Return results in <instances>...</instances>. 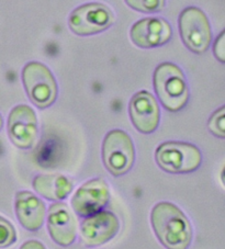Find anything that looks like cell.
Returning <instances> with one entry per match:
<instances>
[{
    "mask_svg": "<svg viewBox=\"0 0 225 249\" xmlns=\"http://www.w3.org/2000/svg\"><path fill=\"white\" fill-rule=\"evenodd\" d=\"M150 224L164 247L188 249L192 242V227L181 210L170 202H159L150 212Z\"/></svg>",
    "mask_w": 225,
    "mask_h": 249,
    "instance_id": "obj_1",
    "label": "cell"
},
{
    "mask_svg": "<svg viewBox=\"0 0 225 249\" xmlns=\"http://www.w3.org/2000/svg\"><path fill=\"white\" fill-rule=\"evenodd\" d=\"M154 89L164 108L170 112L184 109L189 100V89L184 72L175 64L166 62L156 67L153 76Z\"/></svg>",
    "mask_w": 225,
    "mask_h": 249,
    "instance_id": "obj_2",
    "label": "cell"
},
{
    "mask_svg": "<svg viewBox=\"0 0 225 249\" xmlns=\"http://www.w3.org/2000/svg\"><path fill=\"white\" fill-rule=\"evenodd\" d=\"M159 168L168 174H190L202 162L201 152L197 146L185 142H165L155 152Z\"/></svg>",
    "mask_w": 225,
    "mask_h": 249,
    "instance_id": "obj_3",
    "label": "cell"
},
{
    "mask_svg": "<svg viewBox=\"0 0 225 249\" xmlns=\"http://www.w3.org/2000/svg\"><path fill=\"white\" fill-rule=\"evenodd\" d=\"M22 83L30 101L38 109H46L56 101L57 83L52 71L40 62H30L22 70Z\"/></svg>",
    "mask_w": 225,
    "mask_h": 249,
    "instance_id": "obj_4",
    "label": "cell"
},
{
    "mask_svg": "<svg viewBox=\"0 0 225 249\" xmlns=\"http://www.w3.org/2000/svg\"><path fill=\"white\" fill-rule=\"evenodd\" d=\"M102 160L106 169L114 177L128 174L135 160V148L127 132L112 130L102 143Z\"/></svg>",
    "mask_w": 225,
    "mask_h": 249,
    "instance_id": "obj_5",
    "label": "cell"
},
{
    "mask_svg": "<svg viewBox=\"0 0 225 249\" xmlns=\"http://www.w3.org/2000/svg\"><path fill=\"white\" fill-rule=\"evenodd\" d=\"M179 33L185 46L194 54L206 52L212 41L209 19L197 7H187L178 19Z\"/></svg>",
    "mask_w": 225,
    "mask_h": 249,
    "instance_id": "obj_6",
    "label": "cell"
},
{
    "mask_svg": "<svg viewBox=\"0 0 225 249\" xmlns=\"http://www.w3.org/2000/svg\"><path fill=\"white\" fill-rule=\"evenodd\" d=\"M114 21V15L109 7L103 3L90 2L72 11L68 27L76 36H89L106 31L113 25Z\"/></svg>",
    "mask_w": 225,
    "mask_h": 249,
    "instance_id": "obj_7",
    "label": "cell"
},
{
    "mask_svg": "<svg viewBox=\"0 0 225 249\" xmlns=\"http://www.w3.org/2000/svg\"><path fill=\"white\" fill-rule=\"evenodd\" d=\"M110 200L109 186L102 178H94L78 188L72 199V208L77 215L88 217L102 211Z\"/></svg>",
    "mask_w": 225,
    "mask_h": 249,
    "instance_id": "obj_8",
    "label": "cell"
},
{
    "mask_svg": "<svg viewBox=\"0 0 225 249\" xmlns=\"http://www.w3.org/2000/svg\"><path fill=\"white\" fill-rule=\"evenodd\" d=\"M8 136L18 148L29 149L38 135V119L34 110L27 105H19L10 111L7 122Z\"/></svg>",
    "mask_w": 225,
    "mask_h": 249,
    "instance_id": "obj_9",
    "label": "cell"
},
{
    "mask_svg": "<svg viewBox=\"0 0 225 249\" xmlns=\"http://www.w3.org/2000/svg\"><path fill=\"white\" fill-rule=\"evenodd\" d=\"M120 231V222L114 213L100 211L86 217L80 224L81 242L87 247H99L110 242Z\"/></svg>",
    "mask_w": 225,
    "mask_h": 249,
    "instance_id": "obj_10",
    "label": "cell"
},
{
    "mask_svg": "<svg viewBox=\"0 0 225 249\" xmlns=\"http://www.w3.org/2000/svg\"><path fill=\"white\" fill-rule=\"evenodd\" d=\"M172 36V30L168 21L163 18L150 17L138 20L130 31L134 45L141 49H153L166 44Z\"/></svg>",
    "mask_w": 225,
    "mask_h": 249,
    "instance_id": "obj_11",
    "label": "cell"
},
{
    "mask_svg": "<svg viewBox=\"0 0 225 249\" xmlns=\"http://www.w3.org/2000/svg\"><path fill=\"white\" fill-rule=\"evenodd\" d=\"M129 113L134 127L143 134H150L156 131L159 125V106L153 94L145 90L136 92L131 98Z\"/></svg>",
    "mask_w": 225,
    "mask_h": 249,
    "instance_id": "obj_12",
    "label": "cell"
},
{
    "mask_svg": "<svg viewBox=\"0 0 225 249\" xmlns=\"http://www.w3.org/2000/svg\"><path fill=\"white\" fill-rule=\"evenodd\" d=\"M47 231L53 242L62 247H67L75 242L77 224L74 214L67 204L56 202L49 209Z\"/></svg>",
    "mask_w": 225,
    "mask_h": 249,
    "instance_id": "obj_13",
    "label": "cell"
},
{
    "mask_svg": "<svg viewBox=\"0 0 225 249\" xmlns=\"http://www.w3.org/2000/svg\"><path fill=\"white\" fill-rule=\"evenodd\" d=\"M15 210L21 226L27 231H38L44 223L46 212L45 204L32 192H17Z\"/></svg>",
    "mask_w": 225,
    "mask_h": 249,
    "instance_id": "obj_14",
    "label": "cell"
},
{
    "mask_svg": "<svg viewBox=\"0 0 225 249\" xmlns=\"http://www.w3.org/2000/svg\"><path fill=\"white\" fill-rule=\"evenodd\" d=\"M73 182L66 176L60 174L38 175L33 179V189L49 201L66 199L73 191Z\"/></svg>",
    "mask_w": 225,
    "mask_h": 249,
    "instance_id": "obj_15",
    "label": "cell"
},
{
    "mask_svg": "<svg viewBox=\"0 0 225 249\" xmlns=\"http://www.w3.org/2000/svg\"><path fill=\"white\" fill-rule=\"evenodd\" d=\"M125 3L132 9L143 12V14H154L165 8L166 2L162 0H128Z\"/></svg>",
    "mask_w": 225,
    "mask_h": 249,
    "instance_id": "obj_16",
    "label": "cell"
},
{
    "mask_svg": "<svg viewBox=\"0 0 225 249\" xmlns=\"http://www.w3.org/2000/svg\"><path fill=\"white\" fill-rule=\"evenodd\" d=\"M17 242V231L14 225L0 215V249L10 247Z\"/></svg>",
    "mask_w": 225,
    "mask_h": 249,
    "instance_id": "obj_17",
    "label": "cell"
},
{
    "mask_svg": "<svg viewBox=\"0 0 225 249\" xmlns=\"http://www.w3.org/2000/svg\"><path fill=\"white\" fill-rule=\"evenodd\" d=\"M224 106L220 107L215 110L207 121V128L214 136L219 139H224L225 130H224Z\"/></svg>",
    "mask_w": 225,
    "mask_h": 249,
    "instance_id": "obj_18",
    "label": "cell"
},
{
    "mask_svg": "<svg viewBox=\"0 0 225 249\" xmlns=\"http://www.w3.org/2000/svg\"><path fill=\"white\" fill-rule=\"evenodd\" d=\"M213 53L216 59L221 63L225 62V50H224V31L221 32L220 36L216 37L213 45Z\"/></svg>",
    "mask_w": 225,
    "mask_h": 249,
    "instance_id": "obj_19",
    "label": "cell"
},
{
    "mask_svg": "<svg viewBox=\"0 0 225 249\" xmlns=\"http://www.w3.org/2000/svg\"><path fill=\"white\" fill-rule=\"evenodd\" d=\"M19 249H46V248L44 245H43L41 242H38V240L31 239L23 243Z\"/></svg>",
    "mask_w": 225,
    "mask_h": 249,
    "instance_id": "obj_20",
    "label": "cell"
},
{
    "mask_svg": "<svg viewBox=\"0 0 225 249\" xmlns=\"http://www.w3.org/2000/svg\"><path fill=\"white\" fill-rule=\"evenodd\" d=\"M3 126V120H2V117L1 114H0V131H1V128Z\"/></svg>",
    "mask_w": 225,
    "mask_h": 249,
    "instance_id": "obj_21",
    "label": "cell"
}]
</instances>
